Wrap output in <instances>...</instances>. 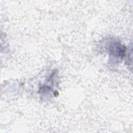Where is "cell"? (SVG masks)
I'll return each mask as SVG.
<instances>
[{
	"instance_id": "1",
	"label": "cell",
	"mask_w": 133,
	"mask_h": 133,
	"mask_svg": "<svg viewBox=\"0 0 133 133\" xmlns=\"http://www.w3.org/2000/svg\"><path fill=\"white\" fill-rule=\"evenodd\" d=\"M109 50L110 54L116 57H123L125 52V47L116 41H113L109 45Z\"/></svg>"
}]
</instances>
